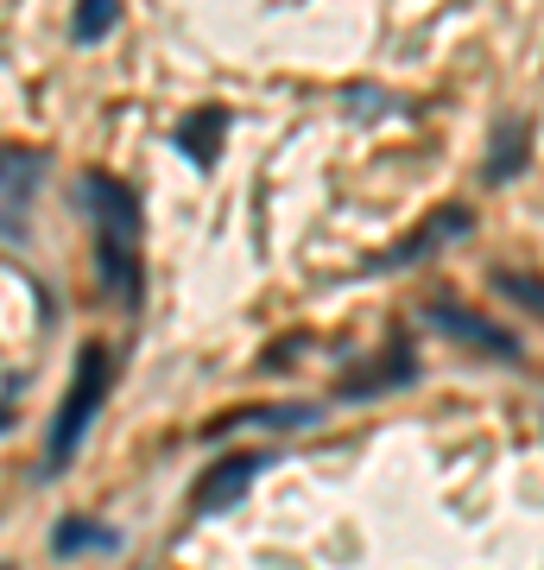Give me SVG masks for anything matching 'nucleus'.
Listing matches in <instances>:
<instances>
[{
	"label": "nucleus",
	"instance_id": "nucleus-7",
	"mask_svg": "<svg viewBox=\"0 0 544 570\" xmlns=\"http://www.w3.org/2000/svg\"><path fill=\"white\" fill-rule=\"evenodd\" d=\"M222 127H228V115L222 108H202V115H190V121H184V153H190V159H209V153H216V140H222Z\"/></svg>",
	"mask_w": 544,
	"mask_h": 570
},
{
	"label": "nucleus",
	"instance_id": "nucleus-5",
	"mask_svg": "<svg viewBox=\"0 0 544 570\" xmlns=\"http://www.w3.org/2000/svg\"><path fill=\"white\" fill-rule=\"evenodd\" d=\"M468 228H475V216H468V209H437V216H431L418 235H405V242L393 247L380 266H405V261H418V254H437V242H456V235H468Z\"/></svg>",
	"mask_w": 544,
	"mask_h": 570
},
{
	"label": "nucleus",
	"instance_id": "nucleus-6",
	"mask_svg": "<svg viewBox=\"0 0 544 570\" xmlns=\"http://www.w3.org/2000/svg\"><path fill=\"white\" fill-rule=\"evenodd\" d=\"M121 26V0H77V20H70V32H77V45H96L108 39Z\"/></svg>",
	"mask_w": 544,
	"mask_h": 570
},
{
	"label": "nucleus",
	"instance_id": "nucleus-9",
	"mask_svg": "<svg viewBox=\"0 0 544 570\" xmlns=\"http://www.w3.org/2000/svg\"><path fill=\"white\" fill-rule=\"evenodd\" d=\"M501 292H513L520 305H532V311L544 317V285H538V279H525V273H501Z\"/></svg>",
	"mask_w": 544,
	"mask_h": 570
},
{
	"label": "nucleus",
	"instance_id": "nucleus-1",
	"mask_svg": "<svg viewBox=\"0 0 544 570\" xmlns=\"http://www.w3.org/2000/svg\"><path fill=\"white\" fill-rule=\"evenodd\" d=\"M96 190V242H101V279L121 292V305H140V209L133 190L115 178H89Z\"/></svg>",
	"mask_w": 544,
	"mask_h": 570
},
{
	"label": "nucleus",
	"instance_id": "nucleus-2",
	"mask_svg": "<svg viewBox=\"0 0 544 570\" xmlns=\"http://www.w3.org/2000/svg\"><path fill=\"white\" fill-rule=\"evenodd\" d=\"M108 387H115V355H108V343H89L82 362H77V381H70V393H63V406H58V425H51V450H44V469H51V475L77 456L82 431H89V419L101 412Z\"/></svg>",
	"mask_w": 544,
	"mask_h": 570
},
{
	"label": "nucleus",
	"instance_id": "nucleus-3",
	"mask_svg": "<svg viewBox=\"0 0 544 570\" xmlns=\"http://www.w3.org/2000/svg\"><path fill=\"white\" fill-rule=\"evenodd\" d=\"M424 324H431V330H449V336H463V343H482L487 355H501V362H513V355H520V343H513V336H506L501 324H487V317H475V311L431 305V311H424Z\"/></svg>",
	"mask_w": 544,
	"mask_h": 570
},
{
	"label": "nucleus",
	"instance_id": "nucleus-10",
	"mask_svg": "<svg viewBox=\"0 0 544 570\" xmlns=\"http://www.w3.org/2000/svg\"><path fill=\"white\" fill-rule=\"evenodd\" d=\"M7 165H13V153H0V171H7Z\"/></svg>",
	"mask_w": 544,
	"mask_h": 570
},
{
	"label": "nucleus",
	"instance_id": "nucleus-4",
	"mask_svg": "<svg viewBox=\"0 0 544 570\" xmlns=\"http://www.w3.org/2000/svg\"><path fill=\"white\" fill-rule=\"evenodd\" d=\"M266 463H273V456H228V463H216V469L197 482V508H202V513L235 508V501H241V489L260 475Z\"/></svg>",
	"mask_w": 544,
	"mask_h": 570
},
{
	"label": "nucleus",
	"instance_id": "nucleus-8",
	"mask_svg": "<svg viewBox=\"0 0 544 570\" xmlns=\"http://www.w3.org/2000/svg\"><path fill=\"white\" fill-rule=\"evenodd\" d=\"M82 546H101V551H108V546H115V532H108V527H89V520H63V527H58V551H82Z\"/></svg>",
	"mask_w": 544,
	"mask_h": 570
},
{
	"label": "nucleus",
	"instance_id": "nucleus-11",
	"mask_svg": "<svg viewBox=\"0 0 544 570\" xmlns=\"http://www.w3.org/2000/svg\"><path fill=\"white\" fill-rule=\"evenodd\" d=\"M0 570H7V564H0Z\"/></svg>",
	"mask_w": 544,
	"mask_h": 570
}]
</instances>
